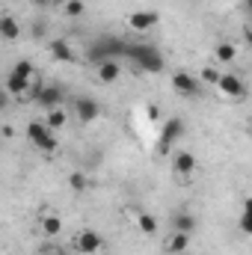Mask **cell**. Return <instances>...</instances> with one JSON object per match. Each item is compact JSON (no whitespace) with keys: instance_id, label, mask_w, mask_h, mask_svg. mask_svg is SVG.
I'll use <instances>...</instances> for the list:
<instances>
[{"instance_id":"obj_1","label":"cell","mask_w":252,"mask_h":255,"mask_svg":"<svg viewBox=\"0 0 252 255\" xmlns=\"http://www.w3.org/2000/svg\"><path fill=\"white\" fill-rule=\"evenodd\" d=\"M125 57H130L139 71H148V74H160L163 71V57L154 45H127Z\"/></svg>"},{"instance_id":"obj_2","label":"cell","mask_w":252,"mask_h":255,"mask_svg":"<svg viewBox=\"0 0 252 255\" xmlns=\"http://www.w3.org/2000/svg\"><path fill=\"white\" fill-rule=\"evenodd\" d=\"M127 51V42L122 39H116V36H104V39H98L95 45H89V51H86V63H104V60H116V57H125Z\"/></svg>"},{"instance_id":"obj_3","label":"cell","mask_w":252,"mask_h":255,"mask_svg":"<svg viewBox=\"0 0 252 255\" xmlns=\"http://www.w3.org/2000/svg\"><path fill=\"white\" fill-rule=\"evenodd\" d=\"M27 136H30V142L39 148V151H45V154H54L57 151V136H54V130L45 125V122H30L27 125Z\"/></svg>"},{"instance_id":"obj_4","label":"cell","mask_w":252,"mask_h":255,"mask_svg":"<svg viewBox=\"0 0 252 255\" xmlns=\"http://www.w3.org/2000/svg\"><path fill=\"white\" fill-rule=\"evenodd\" d=\"M184 136V122L181 119H169L166 125L160 128V142H157V154H169L172 145Z\"/></svg>"},{"instance_id":"obj_5","label":"cell","mask_w":252,"mask_h":255,"mask_svg":"<svg viewBox=\"0 0 252 255\" xmlns=\"http://www.w3.org/2000/svg\"><path fill=\"white\" fill-rule=\"evenodd\" d=\"M63 86H57V83H45L39 92H36V98H33V104L36 107H42V110H54V107H63Z\"/></svg>"},{"instance_id":"obj_6","label":"cell","mask_w":252,"mask_h":255,"mask_svg":"<svg viewBox=\"0 0 252 255\" xmlns=\"http://www.w3.org/2000/svg\"><path fill=\"white\" fill-rule=\"evenodd\" d=\"M172 89H175L178 95H184V98H196L199 89H202V83H199V77L190 74V71H175V74H172Z\"/></svg>"},{"instance_id":"obj_7","label":"cell","mask_w":252,"mask_h":255,"mask_svg":"<svg viewBox=\"0 0 252 255\" xmlns=\"http://www.w3.org/2000/svg\"><path fill=\"white\" fill-rule=\"evenodd\" d=\"M217 86H220V92H223L226 98H244V95H247V83H244L238 74H220Z\"/></svg>"},{"instance_id":"obj_8","label":"cell","mask_w":252,"mask_h":255,"mask_svg":"<svg viewBox=\"0 0 252 255\" xmlns=\"http://www.w3.org/2000/svg\"><path fill=\"white\" fill-rule=\"evenodd\" d=\"M74 113H77V119L86 125V122H95V119L101 116V107H98L95 98H77V101H74Z\"/></svg>"},{"instance_id":"obj_9","label":"cell","mask_w":252,"mask_h":255,"mask_svg":"<svg viewBox=\"0 0 252 255\" xmlns=\"http://www.w3.org/2000/svg\"><path fill=\"white\" fill-rule=\"evenodd\" d=\"M101 247H104V241H101V235H98V232H92V229H83V232L77 235V250H80V253L95 255Z\"/></svg>"},{"instance_id":"obj_10","label":"cell","mask_w":252,"mask_h":255,"mask_svg":"<svg viewBox=\"0 0 252 255\" xmlns=\"http://www.w3.org/2000/svg\"><path fill=\"white\" fill-rule=\"evenodd\" d=\"M127 24H130V30L145 33V30H151V27L160 24V15H157V12H133V15L127 18Z\"/></svg>"},{"instance_id":"obj_11","label":"cell","mask_w":252,"mask_h":255,"mask_svg":"<svg viewBox=\"0 0 252 255\" xmlns=\"http://www.w3.org/2000/svg\"><path fill=\"white\" fill-rule=\"evenodd\" d=\"M172 169L178 172V175H193V169H196V154L193 151H175V157H172Z\"/></svg>"},{"instance_id":"obj_12","label":"cell","mask_w":252,"mask_h":255,"mask_svg":"<svg viewBox=\"0 0 252 255\" xmlns=\"http://www.w3.org/2000/svg\"><path fill=\"white\" fill-rule=\"evenodd\" d=\"M119 77H122L119 60H104V63H98V80H101V83H116Z\"/></svg>"},{"instance_id":"obj_13","label":"cell","mask_w":252,"mask_h":255,"mask_svg":"<svg viewBox=\"0 0 252 255\" xmlns=\"http://www.w3.org/2000/svg\"><path fill=\"white\" fill-rule=\"evenodd\" d=\"M18 36H21V24H18L12 15H0V39L15 42Z\"/></svg>"},{"instance_id":"obj_14","label":"cell","mask_w":252,"mask_h":255,"mask_svg":"<svg viewBox=\"0 0 252 255\" xmlns=\"http://www.w3.org/2000/svg\"><path fill=\"white\" fill-rule=\"evenodd\" d=\"M39 229H42L48 238H57V235L63 232V220H60L57 214H42V217H39Z\"/></svg>"},{"instance_id":"obj_15","label":"cell","mask_w":252,"mask_h":255,"mask_svg":"<svg viewBox=\"0 0 252 255\" xmlns=\"http://www.w3.org/2000/svg\"><path fill=\"white\" fill-rule=\"evenodd\" d=\"M51 57L60 60V63H74V60H77L74 51H71V45L63 42V39H54V42H51Z\"/></svg>"},{"instance_id":"obj_16","label":"cell","mask_w":252,"mask_h":255,"mask_svg":"<svg viewBox=\"0 0 252 255\" xmlns=\"http://www.w3.org/2000/svg\"><path fill=\"white\" fill-rule=\"evenodd\" d=\"M27 86H30V80H24V77H18V74H12V71H9L6 86H3V89H6L9 95H15V98H24V95H27Z\"/></svg>"},{"instance_id":"obj_17","label":"cell","mask_w":252,"mask_h":255,"mask_svg":"<svg viewBox=\"0 0 252 255\" xmlns=\"http://www.w3.org/2000/svg\"><path fill=\"white\" fill-rule=\"evenodd\" d=\"M133 223H136V229H139L142 235H157V220H154L151 214L136 211V214H133Z\"/></svg>"},{"instance_id":"obj_18","label":"cell","mask_w":252,"mask_h":255,"mask_svg":"<svg viewBox=\"0 0 252 255\" xmlns=\"http://www.w3.org/2000/svg\"><path fill=\"white\" fill-rule=\"evenodd\" d=\"M45 125L51 128V130H60V128L68 125V113H65L63 107H54V110H48V116H45Z\"/></svg>"},{"instance_id":"obj_19","label":"cell","mask_w":252,"mask_h":255,"mask_svg":"<svg viewBox=\"0 0 252 255\" xmlns=\"http://www.w3.org/2000/svg\"><path fill=\"white\" fill-rule=\"evenodd\" d=\"M235 57H238V48H235V45H229V42H220V45H217V51H214V60H217V63H223V65L235 63Z\"/></svg>"},{"instance_id":"obj_20","label":"cell","mask_w":252,"mask_h":255,"mask_svg":"<svg viewBox=\"0 0 252 255\" xmlns=\"http://www.w3.org/2000/svg\"><path fill=\"white\" fill-rule=\"evenodd\" d=\"M190 247V235H184V232H175L172 238H169V244H166V250L172 255H178V253H184Z\"/></svg>"},{"instance_id":"obj_21","label":"cell","mask_w":252,"mask_h":255,"mask_svg":"<svg viewBox=\"0 0 252 255\" xmlns=\"http://www.w3.org/2000/svg\"><path fill=\"white\" fill-rule=\"evenodd\" d=\"M68 187H71L74 193H86L89 190V178H86V172H80V169L71 172V175H68Z\"/></svg>"},{"instance_id":"obj_22","label":"cell","mask_w":252,"mask_h":255,"mask_svg":"<svg viewBox=\"0 0 252 255\" xmlns=\"http://www.w3.org/2000/svg\"><path fill=\"white\" fill-rule=\"evenodd\" d=\"M172 226H175V232H184V235H190V232L196 229V220H193L190 214H175Z\"/></svg>"},{"instance_id":"obj_23","label":"cell","mask_w":252,"mask_h":255,"mask_svg":"<svg viewBox=\"0 0 252 255\" xmlns=\"http://www.w3.org/2000/svg\"><path fill=\"white\" fill-rule=\"evenodd\" d=\"M86 12V3L83 0H65L63 3V15H68V18H80Z\"/></svg>"},{"instance_id":"obj_24","label":"cell","mask_w":252,"mask_h":255,"mask_svg":"<svg viewBox=\"0 0 252 255\" xmlns=\"http://www.w3.org/2000/svg\"><path fill=\"white\" fill-rule=\"evenodd\" d=\"M238 226H241V232H244V235H252V202H250V199L244 202V214H241Z\"/></svg>"},{"instance_id":"obj_25","label":"cell","mask_w":252,"mask_h":255,"mask_svg":"<svg viewBox=\"0 0 252 255\" xmlns=\"http://www.w3.org/2000/svg\"><path fill=\"white\" fill-rule=\"evenodd\" d=\"M220 68H214V65H205L202 71H199V83H211V86H217V80H220Z\"/></svg>"},{"instance_id":"obj_26","label":"cell","mask_w":252,"mask_h":255,"mask_svg":"<svg viewBox=\"0 0 252 255\" xmlns=\"http://www.w3.org/2000/svg\"><path fill=\"white\" fill-rule=\"evenodd\" d=\"M12 74H18V77H24V80H33V77H36V68H33V63H27V60H18L15 68H12Z\"/></svg>"},{"instance_id":"obj_27","label":"cell","mask_w":252,"mask_h":255,"mask_svg":"<svg viewBox=\"0 0 252 255\" xmlns=\"http://www.w3.org/2000/svg\"><path fill=\"white\" fill-rule=\"evenodd\" d=\"M6 104H9V92H6V89H0V110H3Z\"/></svg>"},{"instance_id":"obj_28","label":"cell","mask_w":252,"mask_h":255,"mask_svg":"<svg viewBox=\"0 0 252 255\" xmlns=\"http://www.w3.org/2000/svg\"><path fill=\"white\" fill-rule=\"evenodd\" d=\"M36 6H54V3H65V0H33Z\"/></svg>"},{"instance_id":"obj_29","label":"cell","mask_w":252,"mask_h":255,"mask_svg":"<svg viewBox=\"0 0 252 255\" xmlns=\"http://www.w3.org/2000/svg\"><path fill=\"white\" fill-rule=\"evenodd\" d=\"M51 255H71V253H65V250H57V253H51Z\"/></svg>"},{"instance_id":"obj_30","label":"cell","mask_w":252,"mask_h":255,"mask_svg":"<svg viewBox=\"0 0 252 255\" xmlns=\"http://www.w3.org/2000/svg\"><path fill=\"white\" fill-rule=\"evenodd\" d=\"M178 255H184V253H178Z\"/></svg>"}]
</instances>
